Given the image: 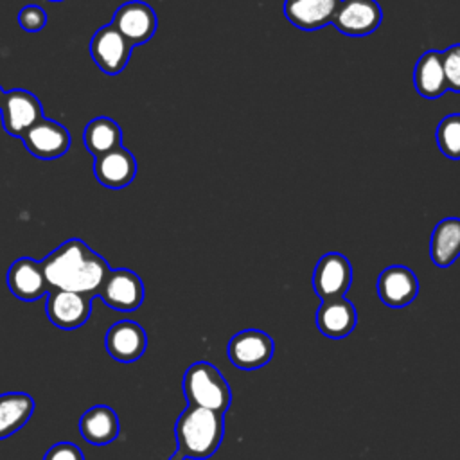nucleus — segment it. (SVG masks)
I'll list each match as a JSON object with an SVG mask.
<instances>
[{
    "label": "nucleus",
    "mask_w": 460,
    "mask_h": 460,
    "mask_svg": "<svg viewBox=\"0 0 460 460\" xmlns=\"http://www.w3.org/2000/svg\"><path fill=\"white\" fill-rule=\"evenodd\" d=\"M341 0H284V16L300 31L311 32L332 23Z\"/></svg>",
    "instance_id": "obj_18"
},
{
    "label": "nucleus",
    "mask_w": 460,
    "mask_h": 460,
    "mask_svg": "<svg viewBox=\"0 0 460 460\" xmlns=\"http://www.w3.org/2000/svg\"><path fill=\"white\" fill-rule=\"evenodd\" d=\"M0 110H2L4 129L9 135L20 137V138L36 120L43 117V108L38 97L22 88L5 92Z\"/></svg>",
    "instance_id": "obj_12"
},
{
    "label": "nucleus",
    "mask_w": 460,
    "mask_h": 460,
    "mask_svg": "<svg viewBox=\"0 0 460 460\" xmlns=\"http://www.w3.org/2000/svg\"><path fill=\"white\" fill-rule=\"evenodd\" d=\"M435 140L440 153L449 160H460V113L446 115L437 129Z\"/></svg>",
    "instance_id": "obj_24"
},
{
    "label": "nucleus",
    "mask_w": 460,
    "mask_h": 460,
    "mask_svg": "<svg viewBox=\"0 0 460 460\" xmlns=\"http://www.w3.org/2000/svg\"><path fill=\"white\" fill-rule=\"evenodd\" d=\"M7 286L9 291L25 302H34L52 289L47 282L41 261H34L31 257L16 259L7 271Z\"/></svg>",
    "instance_id": "obj_14"
},
{
    "label": "nucleus",
    "mask_w": 460,
    "mask_h": 460,
    "mask_svg": "<svg viewBox=\"0 0 460 460\" xmlns=\"http://www.w3.org/2000/svg\"><path fill=\"white\" fill-rule=\"evenodd\" d=\"M189 404L226 413L232 402V390L225 376L208 361H196L187 367L181 381Z\"/></svg>",
    "instance_id": "obj_3"
},
{
    "label": "nucleus",
    "mask_w": 460,
    "mask_h": 460,
    "mask_svg": "<svg viewBox=\"0 0 460 460\" xmlns=\"http://www.w3.org/2000/svg\"><path fill=\"white\" fill-rule=\"evenodd\" d=\"M43 460H84V456L75 444L58 442L47 449Z\"/></svg>",
    "instance_id": "obj_27"
},
{
    "label": "nucleus",
    "mask_w": 460,
    "mask_h": 460,
    "mask_svg": "<svg viewBox=\"0 0 460 460\" xmlns=\"http://www.w3.org/2000/svg\"><path fill=\"white\" fill-rule=\"evenodd\" d=\"M83 142L90 155L101 156L122 144V129L113 119L97 117L86 124Z\"/></svg>",
    "instance_id": "obj_23"
},
{
    "label": "nucleus",
    "mask_w": 460,
    "mask_h": 460,
    "mask_svg": "<svg viewBox=\"0 0 460 460\" xmlns=\"http://www.w3.org/2000/svg\"><path fill=\"white\" fill-rule=\"evenodd\" d=\"M104 345L113 359L131 363L142 358L146 352L147 334L140 323L133 320H120L106 331Z\"/></svg>",
    "instance_id": "obj_15"
},
{
    "label": "nucleus",
    "mask_w": 460,
    "mask_h": 460,
    "mask_svg": "<svg viewBox=\"0 0 460 460\" xmlns=\"http://www.w3.org/2000/svg\"><path fill=\"white\" fill-rule=\"evenodd\" d=\"M92 295L66 291V289H50L45 300V313L52 325L72 331L84 325L92 314Z\"/></svg>",
    "instance_id": "obj_6"
},
{
    "label": "nucleus",
    "mask_w": 460,
    "mask_h": 460,
    "mask_svg": "<svg viewBox=\"0 0 460 460\" xmlns=\"http://www.w3.org/2000/svg\"><path fill=\"white\" fill-rule=\"evenodd\" d=\"M120 422L115 413L106 404H95L86 410L79 419V431L83 438L93 446H106L119 437Z\"/></svg>",
    "instance_id": "obj_19"
},
{
    "label": "nucleus",
    "mask_w": 460,
    "mask_h": 460,
    "mask_svg": "<svg viewBox=\"0 0 460 460\" xmlns=\"http://www.w3.org/2000/svg\"><path fill=\"white\" fill-rule=\"evenodd\" d=\"M131 50L133 45L111 23L101 27L90 41V54L95 65L108 75H117L124 70Z\"/></svg>",
    "instance_id": "obj_8"
},
{
    "label": "nucleus",
    "mask_w": 460,
    "mask_h": 460,
    "mask_svg": "<svg viewBox=\"0 0 460 460\" xmlns=\"http://www.w3.org/2000/svg\"><path fill=\"white\" fill-rule=\"evenodd\" d=\"M176 444L187 458L207 460L221 446L225 437V413L189 404L174 426Z\"/></svg>",
    "instance_id": "obj_2"
},
{
    "label": "nucleus",
    "mask_w": 460,
    "mask_h": 460,
    "mask_svg": "<svg viewBox=\"0 0 460 460\" xmlns=\"http://www.w3.org/2000/svg\"><path fill=\"white\" fill-rule=\"evenodd\" d=\"M429 257L438 268H449L460 257V217H444L435 225Z\"/></svg>",
    "instance_id": "obj_20"
},
{
    "label": "nucleus",
    "mask_w": 460,
    "mask_h": 460,
    "mask_svg": "<svg viewBox=\"0 0 460 460\" xmlns=\"http://www.w3.org/2000/svg\"><path fill=\"white\" fill-rule=\"evenodd\" d=\"M52 289H66L97 296L110 264L81 239H68L41 261Z\"/></svg>",
    "instance_id": "obj_1"
},
{
    "label": "nucleus",
    "mask_w": 460,
    "mask_h": 460,
    "mask_svg": "<svg viewBox=\"0 0 460 460\" xmlns=\"http://www.w3.org/2000/svg\"><path fill=\"white\" fill-rule=\"evenodd\" d=\"M49 2H63V0H49Z\"/></svg>",
    "instance_id": "obj_30"
},
{
    "label": "nucleus",
    "mask_w": 460,
    "mask_h": 460,
    "mask_svg": "<svg viewBox=\"0 0 460 460\" xmlns=\"http://www.w3.org/2000/svg\"><path fill=\"white\" fill-rule=\"evenodd\" d=\"M358 325L356 305L345 296L322 300L316 311V327L329 340L347 338Z\"/></svg>",
    "instance_id": "obj_16"
},
{
    "label": "nucleus",
    "mask_w": 460,
    "mask_h": 460,
    "mask_svg": "<svg viewBox=\"0 0 460 460\" xmlns=\"http://www.w3.org/2000/svg\"><path fill=\"white\" fill-rule=\"evenodd\" d=\"M383 22L381 5L376 0H341L332 25L345 36L372 34Z\"/></svg>",
    "instance_id": "obj_10"
},
{
    "label": "nucleus",
    "mask_w": 460,
    "mask_h": 460,
    "mask_svg": "<svg viewBox=\"0 0 460 460\" xmlns=\"http://www.w3.org/2000/svg\"><path fill=\"white\" fill-rule=\"evenodd\" d=\"M376 291L385 305L394 309L406 307L419 295V279L408 266L392 264L377 275Z\"/></svg>",
    "instance_id": "obj_11"
},
{
    "label": "nucleus",
    "mask_w": 460,
    "mask_h": 460,
    "mask_svg": "<svg viewBox=\"0 0 460 460\" xmlns=\"http://www.w3.org/2000/svg\"><path fill=\"white\" fill-rule=\"evenodd\" d=\"M97 296L113 311L133 313L142 305L146 288L142 279L135 271L126 268H115L110 270Z\"/></svg>",
    "instance_id": "obj_5"
},
{
    "label": "nucleus",
    "mask_w": 460,
    "mask_h": 460,
    "mask_svg": "<svg viewBox=\"0 0 460 460\" xmlns=\"http://www.w3.org/2000/svg\"><path fill=\"white\" fill-rule=\"evenodd\" d=\"M352 284L350 261L338 252L323 253L313 271V289L320 300L345 296Z\"/></svg>",
    "instance_id": "obj_7"
},
{
    "label": "nucleus",
    "mask_w": 460,
    "mask_h": 460,
    "mask_svg": "<svg viewBox=\"0 0 460 460\" xmlns=\"http://www.w3.org/2000/svg\"><path fill=\"white\" fill-rule=\"evenodd\" d=\"M442 68L447 90L460 93V43H455L440 52Z\"/></svg>",
    "instance_id": "obj_25"
},
{
    "label": "nucleus",
    "mask_w": 460,
    "mask_h": 460,
    "mask_svg": "<svg viewBox=\"0 0 460 460\" xmlns=\"http://www.w3.org/2000/svg\"><path fill=\"white\" fill-rule=\"evenodd\" d=\"M275 352L273 338L261 329H244L235 332L226 347L228 359L241 370H257L266 367Z\"/></svg>",
    "instance_id": "obj_4"
},
{
    "label": "nucleus",
    "mask_w": 460,
    "mask_h": 460,
    "mask_svg": "<svg viewBox=\"0 0 460 460\" xmlns=\"http://www.w3.org/2000/svg\"><path fill=\"white\" fill-rule=\"evenodd\" d=\"M111 25L135 47L147 43L156 31V14L153 7L140 0L122 4L111 20Z\"/></svg>",
    "instance_id": "obj_13"
},
{
    "label": "nucleus",
    "mask_w": 460,
    "mask_h": 460,
    "mask_svg": "<svg viewBox=\"0 0 460 460\" xmlns=\"http://www.w3.org/2000/svg\"><path fill=\"white\" fill-rule=\"evenodd\" d=\"M93 174L108 189H122L137 176V160L131 151L119 146L101 156H95Z\"/></svg>",
    "instance_id": "obj_17"
},
{
    "label": "nucleus",
    "mask_w": 460,
    "mask_h": 460,
    "mask_svg": "<svg viewBox=\"0 0 460 460\" xmlns=\"http://www.w3.org/2000/svg\"><path fill=\"white\" fill-rule=\"evenodd\" d=\"M413 84L417 93L424 99H438L447 92L442 58L438 50L431 49L420 54L413 70Z\"/></svg>",
    "instance_id": "obj_21"
},
{
    "label": "nucleus",
    "mask_w": 460,
    "mask_h": 460,
    "mask_svg": "<svg viewBox=\"0 0 460 460\" xmlns=\"http://www.w3.org/2000/svg\"><path fill=\"white\" fill-rule=\"evenodd\" d=\"M167 460H187V456H185L180 449H176V451H174Z\"/></svg>",
    "instance_id": "obj_28"
},
{
    "label": "nucleus",
    "mask_w": 460,
    "mask_h": 460,
    "mask_svg": "<svg viewBox=\"0 0 460 460\" xmlns=\"http://www.w3.org/2000/svg\"><path fill=\"white\" fill-rule=\"evenodd\" d=\"M4 93H5V92H4L2 86H0V106H2V101H4Z\"/></svg>",
    "instance_id": "obj_29"
},
{
    "label": "nucleus",
    "mask_w": 460,
    "mask_h": 460,
    "mask_svg": "<svg viewBox=\"0 0 460 460\" xmlns=\"http://www.w3.org/2000/svg\"><path fill=\"white\" fill-rule=\"evenodd\" d=\"M25 149L40 160H54L63 156L70 147L66 128L56 120L41 117L22 135Z\"/></svg>",
    "instance_id": "obj_9"
},
{
    "label": "nucleus",
    "mask_w": 460,
    "mask_h": 460,
    "mask_svg": "<svg viewBox=\"0 0 460 460\" xmlns=\"http://www.w3.org/2000/svg\"><path fill=\"white\" fill-rule=\"evenodd\" d=\"M18 23L27 32H38L47 25V13L40 5H25L18 13Z\"/></svg>",
    "instance_id": "obj_26"
},
{
    "label": "nucleus",
    "mask_w": 460,
    "mask_h": 460,
    "mask_svg": "<svg viewBox=\"0 0 460 460\" xmlns=\"http://www.w3.org/2000/svg\"><path fill=\"white\" fill-rule=\"evenodd\" d=\"M34 413V399L25 392L0 395V440L22 429Z\"/></svg>",
    "instance_id": "obj_22"
}]
</instances>
